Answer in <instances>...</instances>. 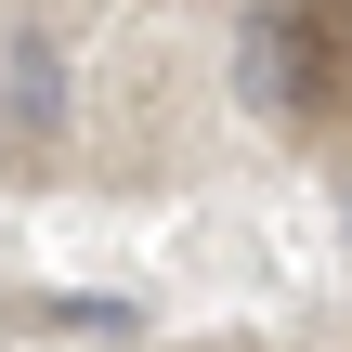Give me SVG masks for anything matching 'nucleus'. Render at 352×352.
<instances>
[{"instance_id":"nucleus-1","label":"nucleus","mask_w":352,"mask_h":352,"mask_svg":"<svg viewBox=\"0 0 352 352\" xmlns=\"http://www.w3.org/2000/svg\"><path fill=\"white\" fill-rule=\"evenodd\" d=\"M352 78V0H261L235 26V104L274 131H314Z\"/></svg>"},{"instance_id":"nucleus-2","label":"nucleus","mask_w":352,"mask_h":352,"mask_svg":"<svg viewBox=\"0 0 352 352\" xmlns=\"http://www.w3.org/2000/svg\"><path fill=\"white\" fill-rule=\"evenodd\" d=\"M52 131H65V52L39 26H13L0 39V157H39Z\"/></svg>"},{"instance_id":"nucleus-3","label":"nucleus","mask_w":352,"mask_h":352,"mask_svg":"<svg viewBox=\"0 0 352 352\" xmlns=\"http://www.w3.org/2000/svg\"><path fill=\"white\" fill-rule=\"evenodd\" d=\"M340 222H352V183H340Z\"/></svg>"}]
</instances>
